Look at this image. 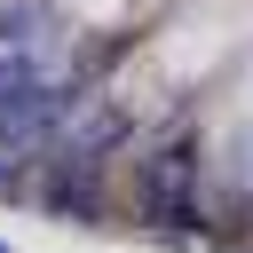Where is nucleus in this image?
<instances>
[{
    "mask_svg": "<svg viewBox=\"0 0 253 253\" xmlns=\"http://www.w3.org/2000/svg\"><path fill=\"white\" fill-rule=\"evenodd\" d=\"M134 213H142L150 229H190V213H198V150H190V142H166V150L142 158V174H134Z\"/></svg>",
    "mask_w": 253,
    "mask_h": 253,
    "instance_id": "1",
    "label": "nucleus"
},
{
    "mask_svg": "<svg viewBox=\"0 0 253 253\" xmlns=\"http://www.w3.org/2000/svg\"><path fill=\"white\" fill-rule=\"evenodd\" d=\"M0 253H8V245H0Z\"/></svg>",
    "mask_w": 253,
    "mask_h": 253,
    "instance_id": "2",
    "label": "nucleus"
}]
</instances>
